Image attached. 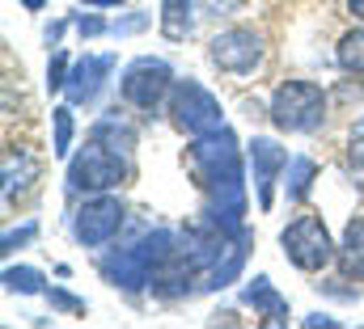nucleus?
Masks as SVG:
<instances>
[{
	"mask_svg": "<svg viewBox=\"0 0 364 329\" xmlns=\"http://www.w3.org/2000/svg\"><path fill=\"white\" fill-rule=\"evenodd\" d=\"M322 114H326V93H322V84L284 81L272 93V118H275L279 131H292V135L318 131V127H322Z\"/></svg>",
	"mask_w": 364,
	"mask_h": 329,
	"instance_id": "1",
	"label": "nucleus"
},
{
	"mask_svg": "<svg viewBox=\"0 0 364 329\" xmlns=\"http://www.w3.org/2000/svg\"><path fill=\"white\" fill-rule=\"evenodd\" d=\"M279 245L284 257L296 266V270H322L331 257H339V249L331 245V233L322 224V216H296L284 233H279Z\"/></svg>",
	"mask_w": 364,
	"mask_h": 329,
	"instance_id": "2",
	"label": "nucleus"
},
{
	"mask_svg": "<svg viewBox=\"0 0 364 329\" xmlns=\"http://www.w3.org/2000/svg\"><path fill=\"white\" fill-rule=\"evenodd\" d=\"M208 60H212V68H220V72L246 77V72H255V68L263 64V34L250 30V26H229L225 34H216V38L208 43Z\"/></svg>",
	"mask_w": 364,
	"mask_h": 329,
	"instance_id": "3",
	"label": "nucleus"
},
{
	"mask_svg": "<svg viewBox=\"0 0 364 329\" xmlns=\"http://www.w3.org/2000/svg\"><path fill=\"white\" fill-rule=\"evenodd\" d=\"M170 81L174 77H170V68L161 60H136L127 68V77H123V97L132 106H140V110H153L170 93Z\"/></svg>",
	"mask_w": 364,
	"mask_h": 329,
	"instance_id": "4",
	"label": "nucleus"
},
{
	"mask_svg": "<svg viewBox=\"0 0 364 329\" xmlns=\"http://www.w3.org/2000/svg\"><path fill=\"white\" fill-rule=\"evenodd\" d=\"M119 182H123V161L102 144L85 148V157L73 164V186L77 190H110Z\"/></svg>",
	"mask_w": 364,
	"mask_h": 329,
	"instance_id": "5",
	"label": "nucleus"
},
{
	"mask_svg": "<svg viewBox=\"0 0 364 329\" xmlns=\"http://www.w3.org/2000/svg\"><path fill=\"white\" fill-rule=\"evenodd\" d=\"M119 220H123V207H119L114 199H93V203L81 207L77 237H81V241H90V245H97V241H106V237L119 228Z\"/></svg>",
	"mask_w": 364,
	"mask_h": 329,
	"instance_id": "6",
	"label": "nucleus"
},
{
	"mask_svg": "<svg viewBox=\"0 0 364 329\" xmlns=\"http://www.w3.org/2000/svg\"><path fill=\"white\" fill-rule=\"evenodd\" d=\"M339 266L348 279L364 283V220H352L348 233H343V245H339Z\"/></svg>",
	"mask_w": 364,
	"mask_h": 329,
	"instance_id": "7",
	"label": "nucleus"
},
{
	"mask_svg": "<svg viewBox=\"0 0 364 329\" xmlns=\"http://www.w3.org/2000/svg\"><path fill=\"white\" fill-rule=\"evenodd\" d=\"M339 68L343 72H364V26L352 30V34H343V43H339Z\"/></svg>",
	"mask_w": 364,
	"mask_h": 329,
	"instance_id": "8",
	"label": "nucleus"
},
{
	"mask_svg": "<svg viewBox=\"0 0 364 329\" xmlns=\"http://www.w3.org/2000/svg\"><path fill=\"white\" fill-rule=\"evenodd\" d=\"M68 140H73V118H68V110H55V152L60 157L68 152Z\"/></svg>",
	"mask_w": 364,
	"mask_h": 329,
	"instance_id": "9",
	"label": "nucleus"
},
{
	"mask_svg": "<svg viewBox=\"0 0 364 329\" xmlns=\"http://www.w3.org/2000/svg\"><path fill=\"white\" fill-rule=\"evenodd\" d=\"M348 157H352L356 169H364V118L352 127V135H348Z\"/></svg>",
	"mask_w": 364,
	"mask_h": 329,
	"instance_id": "10",
	"label": "nucleus"
},
{
	"mask_svg": "<svg viewBox=\"0 0 364 329\" xmlns=\"http://www.w3.org/2000/svg\"><path fill=\"white\" fill-rule=\"evenodd\" d=\"M348 13H352L356 21H364V0H348Z\"/></svg>",
	"mask_w": 364,
	"mask_h": 329,
	"instance_id": "11",
	"label": "nucleus"
},
{
	"mask_svg": "<svg viewBox=\"0 0 364 329\" xmlns=\"http://www.w3.org/2000/svg\"><path fill=\"white\" fill-rule=\"evenodd\" d=\"M21 4H26V9H43V0H21Z\"/></svg>",
	"mask_w": 364,
	"mask_h": 329,
	"instance_id": "12",
	"label": "nucleus"
}]
</instances>
